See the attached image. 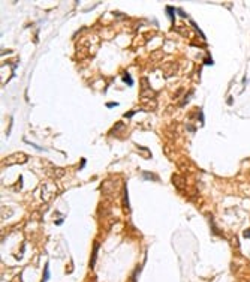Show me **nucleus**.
I'll list each match as a JSON object with an SVG mask.
<instances>
[{
	"instance_id": "1",
	"label": "nucleus",
	"mask_w": 250,
	"mask_h": 282,
	"mask_svg": "<svg viewBox=\"0 0 250 282\" xmlns=\"http://www.w3.org/2000/svg\"><path fill=\"white\" fill-rule=\"evenodd\" d=\"M124 81L127 83V86H132V84H133V81L130 80V77H129V74H127V72L124 74Z\"/></svg>"
},
{
	"instance_id": "2",
	"label": "nucleus",
	"mask_w": 250,
	"mask_h": 282,
	"mask_svg": "<svg viewBox=\"0 0 250 282\" xmlns=\"http://www.w3.org/2000/svg\"><path fill=\"white\" fill-rule=\"evenodd\" d=\"M96 251H97V245L95 246V251H93V258H91V267L95 266V261H96Z\"/></svg>"
},
{
	"instance_id": "3",
	"label": "nucleus",
	"mask_w": 250,
	"mask_h": 282,
	"mask_svg": "<svg viewBox=\"0 0 250 282\" xmlns=\"http://www.w3.org/2000/svg\"><path fill=\"white\" fill-rule=\"evenodd\" d=\"M48 279V266H45V276H44V281Z\"/></svg>"
},
{
	"instance_id": "4",
	"label": "nucleus",
	"mask_w": 250,
	"mask_h": 282,
	"mask_svg": "<svg viewBox=\"0 0 250 282\" xmlns=\"http://www.w3.org/2000/svg\"><path fill=\"white\" fill-rule=\"evenodd\" d=\"M244 237L250 239V230H247V231H244Z\"/></svg>"
}]
</instances>
